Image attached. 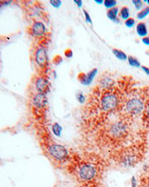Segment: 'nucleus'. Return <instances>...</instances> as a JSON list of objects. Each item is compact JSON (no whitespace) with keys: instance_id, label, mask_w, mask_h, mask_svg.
Masks as SVG:
<instances>
[{"instance_id":"1","label":"nucleus","mask_w":149,"mask_h":187,"mask_svg":"<svg viewBox=\"0 0 149 187\" xmlns=\"http://www.w3.org/2000/svg\"><path fill=\"white\" fill-rule=\"evenodd\" d=\"M133 79L122 76L117 81L103 79L100 84L92 90L83 108V129L86 133H93L110 117L116 114L124 98L133 88Z\"/></svg>"},{"instance_id":"2","label":"nucleus","mask_w":149,"mask_h":187,"mask_svg":"<svg viewBox=\"0 0 149 187\" xmlns=\"http://www.w3.org/2000/svg\"><path fill=\"white\" fill-rule=\"evenodd\" d=\"M117 115L115 120L110 117L94 132L97 147L108 150V153L128 145L131 138L133 121L124 118L118 112Z\"/></svg>"},{"instance_id":"3","label":"nucleus","mask_w":149,"mask_h":187,"mask_svg":"<svg viewBox=\"0 0 149 187\" xmlns=\"http://www.w3.org/2000/svg\"><path fill=\"white\" fill-rule=\"evenodd\" d=\"M148 93L149 87L131 88L124 98L118 114L133 121L135 118L142 115Z\"/></svg>"},{"instance_id":"4","label":"nucleus","mask_w":149,"mask_h":187,"mask_svg":"<svg viewBox=\"0 0 149 187\" xmlns=\"http://www.w3.org/2000/svg\"><path fill=\"white\" fill-rule=\"evenodd\" d=\"M102 169L101 159L97 155L90 154L85 158H78L73 165V172L78 181L83 183L95 182Z\"/></svg>"},{"instance_id":"5","label":"nucleus","mask_w":149,"mask_h":187,"mask_svg":"<svg viewBox=\"0 0 149 187\" xmlns=\"http://www.w3.org/2000/svg\"><path fill=\"white\" fill-rule=\"evenodd\" d=\"M109 156L122 168H131L138 164L144 156V145L133 142L110 152Z\"/></svg>"},{"instance_id":"6","label":"nucleus","mask_w":149,"mask_h":187,"mask_svg":"<svg viewBox=\"0 0 149 187\" xmlns=\"http://www.w3.org/2000/svg\"><path fill=\"white\" fill-rule=\"evenodd\" d=\"M47 44L48 41L46 38L40 39L34 50V58L35 63L39 68V74L46 75V72L48 70L49 61H48L47 49H46Z\"/></svg>"},{"instance_id":"7","label":"nucleus","mask_w":149,"mask_h":187,"mask_svg":"<svg viewBox=\"0 0 149 187\" xmlns=\"http://www.w3.org/2000/svg\"><path fill=\"white\" fill-rule=\"evenodd\" d=\"M45 149L50 158L59 163H63L69 160L70 155L68 150L63 145L47 141L45 143Z\"/></svg>"},{"instance_id":"8","label":"nucleus","mask_w":149,"mask_h":187,"mask_svg":"<svg viewBox=\"0 0 149 187\" xmlns=\"http://www.w3.org/2000/svg\"><path fill=\"white\" fill-rule=\"evenodd\" d=\"M32 105L34 111L36 112V116L43 114L48 106V98L46 94L37 92L32 97Z\"/></svg>"},{"instance_id":"9","label":"nucleus","mask_w":149,"mask_h":187,"mask_svg":"<svg viewBox=\"0 0 149 187\" xmlns=\"http://www.w3.org/2000/svg\"><path fill=\"white\" fill-rule=\"evenodd\" d=\"M34 86L37 93L47 94L50 91V82L47 75L38 74L34 80Z\"/></svg>"},{"instance_id":"10","label":"nucleus","mask_w":149,"mask_h":187,"mask_svg":"<svg viewBox=\"0 0 149 187\" xmlns=\"http://www.w3.org/2000/svg\"><path fill=\"white\" fill-rule=\"evenodd\" d=\"M31 34L39 39L46 38L47 29L44 23L40 20H34L31 26Z\"/></svg>"},{"instance_id":"11","label":"nucleus","mask_w":149,"mask_h":187,"mask_svg":"<svg viewBox=\"0 0 149 187\" xmlns=\"http://www.w3.org/2000/svg\"><path fill=\"white\" fill-rule=\"evenodd\" d=\"M142 121L144 124L149 125V93L146 97L145 102V108H144L143 112L142 115Z\"/></svg>"},{"instance_id":"12","label":"nucleus","mask_w":149,"mask_h":187,"mask_svg":"<svg viewBox=\"0 0 149 187\" xmlns=\"http://www.w3.org/2000/svg\"><path fill=\"white\" fill-rule=\"evenodd\" d=\"M107 16L110 20L115 22V23H119V8L114 7L110 8L107 11Z\"/></svg>"},{"instance_id":"13","label":"nucleus","mask_w":149,"mask_h":187,"mask_svg":"<svg viewBox=\"0 0 149 187\" xmlns=\"http://www.w3.org/2000/svg\"><path fill=\"white\" fill-rule=\"evenodd\" d=\"M137 32L140 37H146L148 35V29H147L146 25L143 22H140L137 25Z\"/></svg>"},{"instance_id":"14","label":"nucleus","mask_w":149,"mask_h":187,"mask_svg":"<svg viewBox=\"0 0 149 187\" xmlns=\"http://www.w3.org/2000/svg\"><path fill=\"white\" fill-rule=\"evenodd\" d=\"M97 73H98V69L97 68H93L90 72L86 73V80H85L84 86H90L91 84V82H93Z\"/></svg>"},{"instance_id":"15","label":"nucleus","mask_w":149,"mask_h":187,"mask_svg":"<svg viewBox=\"0 0 149 187\" xmlns=\"http://www.w3.org/2000/svg\"><path fill=\"white\" fill-rule=\"evenodd\" d=\"M112 51H113V53L114 54V56H115V57H116L117 58H119V59L122 60V61H125V60H126L127 58H128L127 55L125 54L123 51L121 50L113 49V50Z\"/></svg>"},{"instance_id":"16","label":"nucleus","mask_w":149,"mask_h":187,"mask_svg":"<svg viewBox=\"0 0 149 187\" xmlns=\"http://www.w3.org/2000/svg\"><path fill=\"white\" fill-rule=\"evenodd\" d=\"M119 16L122 19L125 20H128L129 16H130V11H129L128 7H127V6H124V7H122L121 8V10H120Z\"/></svg>"},{"instance_id":"17","label":"nucleus","mask_w":149,"mask_h":187,"mask_svg":"<svg viewBox=\"0 0 149 187\" xmlns=\"http://www.w3.org/2000/svg\"><path fill=\"white\" fill-rule=\"evenodd\" d=\"M51 130H52L53 133L56 136H61V132H62V127L58 123H53L52 127H51Z\"/></svg>"},{"instance_id":"18","label":"nucleus","mask_w":149,"mask_h":187,"mask_svg":"<svg viewBox=\"0 0 149 187\" xmlns=\"http://www.w3.org/2000/svg\"><path fill=\"white\" fill-rule=\"evenodd\" d=\"M128 61L129 64L132 67H135V68H140L141 67V64H140V61L137 60V58L133 57L132 56H128Z\"/></svg>"},{"instance_id":"19","label":"nucleus","mask_w":149,"mask_h":187,"mask_svg":"<svg viewBox=\"0 0 149 187\" xmlns=\"http://www.w3.org/2000/svg\"><path fill=\"white\" fill-rule=\"evenodd\" d=\"M148 14H149V6H146V7L144 8L143 9H142L141 11L137 14V19L139 20H142L143 18H145V16H148Z\"/></svg>"},{"instance_id":"20","label":"nucleus","mask_w":149,"mask_h":187,"mask_svg":"<svg viewBox=\"0 0 149 187\" xmlns=\"http://www.w3.org/2000/svg\"><path fill=\"white\" fill-rule=\"evenodd\" d=\"M117 2L115 0H105L104 1V5L107 8L110 9V8H114L116 6Z\"/></svg>"},{"instance_id":"21","label":"nucleus","mask_w":149,"mask_h":187,"mask_svg":"<svg viewBox=\"0 0 149 187\" xmlns=\"http://www.w3.org/2000/svg\"><path fill=\"white\" fill-rule=\"evenodd\" d=\"M125 26H127V27H129V28L133 27V26H134V24H135L134 19H133V18H131V17H129L128 20H126L125 21Z\"/></svg>"},{"instance_id":"22","label":"nucleus","mask_w":149,"mask_h":187,"mask_svg":"<svg viewBox=\"0 0 149 187\" xmlns=\"http://www.w3.org/2000/svg\"><path fill=\"white\" fill-rule=\"evenodd\" d=\"M76 98H77V101L79 102L80 103H81V104H83V103H85V97H84V95L83 94V93H81V92L77 93Z\"/></svg>"},{"instance_id":"23","label":"nucleus","mask_w":149,"mask_h":187,"mask_svg":"<svg viewBox=\"0 0 149 187\" xmlns=\"http://www.w3.org/2000/svg\"><path fill=\"white\" fill-rule=\"evenodd\" d=\"M49 2L55 8H59L62 5V2L60 0H50Z\"/></svg>"},{"instance_id":"24","label":"nucleus","mask_w":149,"mask_h":187,"mask_svg":"<svg viewBox=\"0 0 149 187\" xmlns=\"http://www.w3.org/2000/svg\"><path fill=\"white\" fill-rule=\"evenodd\" d=\"M132 3L135 6V8H137V10H140L143 6V2L141 0H133L132 1Z\"/></svg>"},{"instance_id":"25","label":"nucleus","mask_w":149,"mask_h":187,"mask_svg":"<svg viewBox=\"0 0 149 187\" xmlns=\"http://www.w3.org/2000/svg\"><path fill=\"white\" fill-rule=\"evenodd\" d=\"M62 61H63V58H62L61 56L58 55V56H55L54 58H53L52 62L54 63L55 65H59L62 62Z\"/></svg>"},{"instance_id":"26","label":"nucleus","mask_w":149,"mask_h":187,"mask_svg":"<svg viewBox=\"0 0 149 187\" xmlns=\"http://www.w3.org/2000/svg\"><path fill=\"white\" fill-rule=\"evenodd\" d=\"M64 56H66V58H72L73 56V52L72 50L71 49H69V48H68V49H66V50L64 51Z\"/></svg>"},{"instance_id":"27","label":"nucleus","mask_w":149,"mask_h":187,"mask_svg":"<svg viewBox=\"0 0 149 187\" xmlns=\"http://www.w3.org/2000/svg\"><path fill=\"white\" fill-rule=\"evenodd\" d=\"M83 14H84L85 20H86L87 22H88L89 23L92 24V23H92L91 17H90V14H89V13L86 11V10H83Z\"/></svg>"},{"instance_id":"28","label":"nucleus","mask_w":149,"mask_h":187,"mask_svg":"<svg viewBox=\"0 0 149 187\" xmlns=\"http://www.w3.org/2000/svg\"><path fill=\"white\" fill-rule=\"evenodd\" d=\"M142 43H145V45H148L149 46V37H144L142 39Z\"/></svg>"},{"instance_id":"29","label":"nucleus","mask_w":149,"mask_h":187,"mask_svg":"<svg viewBox=\"0 0 149 187\" xmlns=\"http://www.w3.org/2000/svg\"><path fill=\"white\" fill-rule=\"evenodd\" d=\"M131 185H132V187H137V186H138V185H137V180H136V178H134V177H133V178H132Z\"/></svg>"},{"instance_id":"30","label":"nucleus","mask_w":149,"mask_h":187,"mask_svg":"<svg viewBox=\"0 0 149 187\" xmlns=\"http://www.w3.org/2000/svg\"><path fill=\"white\" fill-rule=\"evenodd\" d=\"M141 68H142V71H143L144 72L146 73L147 75H148V76H149V68H148V67H146V66H141Z\"/></svg>"},{"instance_id":"31","label":"nucleus","mask_w":149,"mask_h":187,"mask_svg":"<svg viewBox=\"0 0 149 187\" xmlns=\"http://www.w3.org/2000/svg\"><path fill=\"white\" fill-rule=\"evenodd\" d=\"M74 2L78 6V7L79 8H81L82 6V4H83L81 0H74Z\"/></svg>"},{"instance_id":"32","label":"nucleus","mask_w":149,"mask_h":187,"mask_svg":"<svg viewBox=\"0 0 149 187\" xmlns=\"http://www.w3.org/2000/svg\"><path fill=\"white\" fill-rule=\"evenodd\" d=\"M137 187H149V183H144V182H141V184Z\"/></svg>"},{"instance_id":"33","label":"nucleus","mask_w":149,"mask_h":187,"mask_svg":"<svg viewBox=\"0 0 149 187\" xmlns=\"http://www.w3.org/2000/svg\"><path fill=\"white\" fill-rule=\"evenodd\" d=\"M95 2L98 3V4H101V3H104L103 0H95Z\"/></svg>"},{"instance_id":"34","label":"nucleus","mask_w":149,"mask_h":187,"mask_svg":"<svg viewBox=\"0 0 149 187\" xmlns=\"http://www.w3.org/2000/svg\"><path fill=\"white\" fill-rule=\"evenodd\" d=\"M145 2H146L148 3V5H149V0H147V1H145Z\"/></svg>"}]
</instances>
